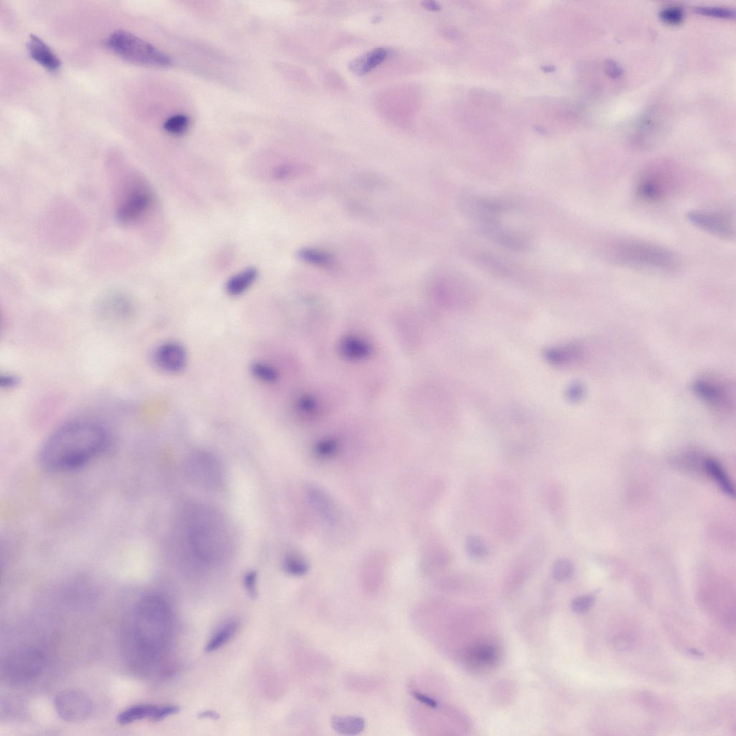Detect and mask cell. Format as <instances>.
I'll use <instances>...</instances> for the list:
<instances>
[{"label": "cell", "mask_w": 736, "mask_h": 736, "mask_svg": "<svg viewBox=\"0 0 736 736\" xmlns=\"http://www.w3.org/2000/svg\"><path fill=\"white\" fill-rule=\"evenodd\" d=\"M250 372L255 379L265 383H274L279 377L276 368L263 362L253 363Z\"/></svg>", "instance_id": "obj_27"}, {"label": "cell", "mask_w": 736, "mask_h": 736, "mask_svg": "<svg viewBox=\"0 0 736 736\" xmlns=\"http://www.w3.org/2000/svg\"><path fill=\"white\" fill-rule=\"evenodd\" d=\"M189 551L197 560L210 563L222 558L227 549V536L218 518L206 508L192 510L186 521Z\"/></svg>", "instance_id": "obj_5"}, {"label": "cell", "mask_w": 736, "mask_h": 736, "mask_svg": "<svg viewBox=\"0 0 736 736\" xmlns=\"http://www.w3.org/2000/svg\"><path fill=\"white\" fill-rule=\"evenodd\" d=\"M595 594L583 595L575 597L572 602V609L577 613H584L592 608L595 603Z\"/></svg>", "instance_id": "obj_31"}, {"label": "cell", "mask_w": 736, "mask_h": 736, "mask_svg": "<svg viewBox=\"0 0 736 736\" xmlns=\"http://www.w3.org/2000/svg\"><path fill=\"white\" fill-rule=\"evenodd\" d=\"M388 55L385 49H375L355 59L351 64V69L357 75H365L382 64Z\"/></svg>", "instance_id": "obj_19"}, {"label": "cell", "mask_w": 736, "mask_h": 736, "mask_svg": "<svg viewBox=\"0 0 736 736\" xmlns=\"http://www.w3.org/2000/svg\"><path fill=\"white\" fill-rule=\"evenodd\" d=\"M190 125L189 117L184 115H175L169 117L163 125V128L167 132L174 135H182L185 134Z\"/></svg>", "instance_id": "obj_28"}, {"label": "cell", "mask_w": 736, "mask_h": 736, "mask_svg": "<svg viewBox=\"0 0 736 736\" xmlns=\"http://www.w3.org/2000/svg\"><path fill=\"white\" fill-rule=\"evenodd\" d=\"M604 251L612 263L640 272L672 274L680 266L679 257L674 252L640 240H615L607 244Z\"/></svg>", "instance_id": "obj_3"}, {"label": "cell", "mask_w": 736, "mask_h": 736, "mask_svg": "<svg viewBox=\"0 0 736 736\" xmlns=\"http://www.w3.org/2000/svg\"><path fill=\"white\" fill-rule=\"evenodd\" d=\"M201 717H210V718H214V719H216V718L219 717L218 715L216 713H214V712H212V711H209V712H205L204 713H202Z\"/></svg>", "instance_id": "obj_40"}, {"label": "cell", "mask_w": 736, "mask_h": 736, "mask_svg": "<svg viewBox=\"0 0 736 736\" xmlns=\"http://www.w3.org/2000/svg\"><path fill=\"white\" fill-rule=\"evenodd\" d=\"M697 12L703 16L717 19H731L735 16L734 12L720 8H700Z\"/></svg>", "instance_id": "obj_34"}, {"label": "cell", "mask_w": 736, "mask_h": 736, "mask_svg": "<svg viewBox=\"0 0 736 736\" xmlns=\"http://www.w3.org/2000/svg\"><path fill=\"white\" fill-rule=\"evenodd\" d=\"M703 470L715 482L721 490L728 497H735V489L724 468L717 460L713 458H705L703 461Z\"/></svg>", "instance_id": "obj_18"}, {"label": "cell", "mask_w": 736, "mask_h": 736, "mask_svg": "<svg viewBox=\"0 0 736 736\" xmlns=\"http://www.w3.org/2000/svg\"><path fill=\"white\" fill-rule=\"evenodd\" d=\"M469 656L477 665L492 666L498 660L499 651L490 643H479L471 650Z\"/></svg>", "instance_id": "obj_24"}, {"label": "cell", "mask_w": 736, "mask_h": 736, "mask_svg": "<svg viewBox=\"0 0 736 736\" xmlns=\"http://www.w3.org/2000/svg\"><path fill=\"white\" fill-rule=\"evenodd\" d=\"M285 573L294 577H301L308 572V565L305 560L296 555L288 556L283 562Z\"/></svg>", "instance_id": "obj_29"}, {"label": "cell", "mask_w": 736, "mask_h": 736, "mask_svg": "<svg viewBox=\"0 0 736 736\" xmlns=\"http://www.w3.org/2000/svg\"><path fill=\"white\" fill-rule=\"evenodd\" d=\"M45 665L46 658L42 652L35 649H22L6 658L3 672L12 682L25 683L38 677Z\"/></svg>", "instance_id": "obj_9"}, {"label": "cell", "mask_w": 736, "mask_h": 736, "mask_svg": "<svg viewBox=\"0 0 736 736\" xmlns=\"http://www.w3.org/2000/svg\"><path fill=\"white\" fill-rule=\"evenodd\" d=\"M464 547L469 557L475 561H483L488 557L489 547L486 541L480 536H469L465 540Z\"/></svg>", "instance_id": "obj_25"}, {"label": "cell", "mask_w": 736, "mask_h": 736, "mask_svg": "<svg viewBox=\"0 0 736 736\" xmlns=\"http://www.w3.org/2000/svg\"><path fill=\"white\" fill-rule=\"evenodd\" d=\"M154 362L161 370L177 373L184 370L187 365L188 355L182 344L167 342L158 346L154 355Z\"/></svg>", "instance_id": "obj_13"}, {"label": "cell", "mask_w": 736, "mask_h": 736, "mask_svg": "<svg viewBox=\"0 0 736 736\" xmlns=\"http://www.w3.org/2000/svg\"><path fill=\"white\" fill-rule=\"evenodd\" d=\"M173 621L166 599L147 595L139 600L132 611L127 639L134 667L144 670L166 654L172 641Z\"/></svg>", "instance_id": "obj_1"}, {"label": "cell", "mask_w": 736, "mask_h": 736, "mask_svg": "<svg viewBox=\"0 0 736 736\" xmlns=\"http://www.w3.org/2000/svg\"><path fill=\"white\" fill-rule=\"evenodd\" d=\"M632 641L626 636H621L615 640V645L619 650H627L632 647Z\"/></svg>", "instance_id": "obj_37"}, {"label": "cell", "mask_w": 736, "mask_h": 736, "mask_svg": "<svg viewBox=\"0 0 736 736\" xmlns=\"http://www.w3.org/2000/svg\"><path fill=\"white\" fill-rule=\"evenodd\" d=\"M108 433L91 422H75L60 427L43 444L42 466L54 473L79 469L99 456L108 444Z\"/></svg>", "instance_id": "obj_2"}, {"label": "cell", "mask_w": 736, "mask_h": 736, "mask_svg": "<svg viewBox=\"0 0 736 736\" xmlns=\"http://www.w3.org/2000/svg\"><path fill=\"white\" fill-rule=\"evenodd\" d=\"M679 186V178L669 167L654 166L645 169L636 185V196L643 203L657 204L669 198Z\"/></svg>", "instance_id": "obj_7"}, {"label": "cell", "mask_w": 736, "mask_h": 736, "mask_svg": "<svg viewBox=\"0 0 736 736\" xmlns=\"http://www.w3.org/2000/svg\"><path fill=\"white\" fill-rule=\"evenodd\" d=\"M244 585L249 596L255 599L257 597V573L251 571L244 578Z\"/></svg>", "instance_id": "obj_35"}, {"label": "cell", "mask_w": 736, "mask_h": 736, "mask_svg": "<svg viewBox=\"0 0 736 736\" xmlns=\"http://www.w3.org/2000/svg\"><path fill=\"white\" fill-rule=\"evenodd\" d=\"M686 217L693 226L717 238L733 240L735 237L734 215L722 210H693Z\"/></svg>", "instance_id": "obj_10"}, {"label": "cell", "mask_w": 736, "mask_h": 736, "mask_svg": "<svg viewBox=\"0 0 736 736\" xmlns=\"http://www.w3.org/2000/svg\"><path fill=\"white\" fill-rule=\"evenodd\" d=\"M115 212L123 227L134 228L153 212L154 191L147 180L135 171L123 172L112 178Z\"/></svg>", "instance_id": "obj_4"}, {"label": "cell", "mask_w": 736, "mask_h": 736, "mask_svg": "<svg viewBox=\"0 0 736 736\" xmlns=\"http://www.w3.org/2000/svg\"><path fill=\"white\" fill-rule=\"evenodd\" d=\"M477 228L486 238L508 250L522 251L530 246V238L527 235L504 228L501 222Z\"/></svg>", "instance_id": "obj_14"}, {"label": "cell", "mask_w": 736, "mask_h": 736, "mask_svg": "<svg viewBox=\"0 0 736 736\" xmlns=\"http://www.w3.org/2000/svg\"><path fill=\"white\" fill-rule=\"evenodd\" d=\"M660 18L669 25H678L683 21L684 13L679 8H668L661 12Z\"/></svg>", "instance_id": "obj_32"}, {"label": "cell", "mask_w": 736, "mask_h": 736, "mask_svg": "<svg viewBox=\"0 0 736 736\" xmlns=\"http://www.w3.org/2000/svg\"><path fill=\"white\" fill-rule=\"evenodd\" d=\"M413 696L418 701L429 706V707L431 709H437L438 707V702L437 701L425 694L414 692Z\"/></svg>", "instance_id": "obj_36"}, {"label": "cell", "mask_w": 736, "mask_h": 736, "mask_svg": "<svg viewBox=\"0 0 736 736\" xmlns=\"http://www.w3.org/2000/svg\"><path fill=\"white\" fill-rule=\"evenodd\" d=\"M459 204L463 215L475 222L477 228L501 222V215L513 208L512 202L506 199L485 198L471 193H463Z\"/></svg>", "instance_id": "obj_8"}, {"label": "cell", "mask_w": 736, "mask_h": 736, "mask_svg": "<svg viewBox=\"0 0 736 736\" xmlns=\"http://www.w3.org/2000/svg\"><path fill=\"white\" fill-rule=\"evenodd\" d=\"M55 709L60 717L70 723L86 720L93 710L91 700L82 691L68 689L59 693L54 700Z\"/></svg>", "instance_id": "obj_11"}, {"label": "cell", "mask_w": 736, "mask_h": 736, "mask_svg": "<svg viewBox=\"0 0 736 736\" xmlns=\"http://www.w3.org/2000/svg\"><path fill=\"white\" fill-rule=\"evenodd\" d=\"M106 46L111 51L126 61L145 67H169L171 59L139 37L124 31L112 34L106 40Z\"/></svg>", "instance_id": "obj_6"}, {"label": "cell", "mask_w": 736, "mask_h": 736, "mask_svg": "<svg viewBox=\"0 0 736 736\" xmlns=\"http://www.w3.org/2000/svg\"><path fill=\"white\" fill-rule=\"evenodd\" d=\"M689 654L690 655H692V656H695V657H697V658H700V657H702L703 656L702 652H700V650H696V649H690L689 650Z\"/></svg>", "instance_id": "obj_39"}, {"label": "cell", "mask_w": 736, "mask_h": 736, "mask_svg": "<svg viewBox=\"0 0 736 736\" xmlns=\"http://www.w3.org/2000/svg\"><path fill=\"white\" fill-rule=\"evenodd\" d=\"M331 725L339 734L355 735L364 730L366 722L363 717L358 716H334Z\"/></svg>", "instance_id": "obj_23"}, {"label": "cell", "mask_w": 736, "mask_h": 736, "mask_svg": "<svg viewBox=\"0 0 736 736\" xmlns=\"http://www.w3.org/2000/svg\"><path fill=\"white\" fill-rule=\"evenodd\" d=\"M187 472L192 482L202 487L219 486L222 479L217 459L205 453L192 457L187 464Z\"/></svg>", "instance_id": "obj_12"}, {"label": "cell", "mask_w": 736, "mask_h": 736, "mask_svg": "<svg viewBox=\"0 0 736 736\" xmlns=\"http://www.w3.org/2000/svg\"><path fill=\"white\" fill-rule=\"evenodd\" d=\"M237 629L238 623L235 620L224 624L208 641L205 651L207 653H212L224 647L235 636Z\"/></svg>", "instance_id": "obj_22"}, {"label": "cell", "mask_w": 736, "mask_h": 736, "mask_svg": "<svg viewBox=\"0 0 736 736\" xmlns=\"http://www.w3.org/2000/svg\"><path fill=\"white\" fill-rule=\"evenodd\" d=\"M27 49L29 56L45 69L56 71L61 67L62 63L59 58L39 37L35 35L29 37Z\"/></svg>", "instance_id": "obj_15"}, {"label": "cell", "mask_w": 736, "mask_h": 736, "mask_svg": "<svg viewBox=\"0 0 736 736\" xmlns=\"http://www.w3.org/2000/svg\"><path fill=\"white\" fill-rule=\"evenodd\" d=\"M101 308L110 316L121 318L128 316L133 309L130 299L122 294H112L104 298Z\"/></svg>", "instance_id": "obj_21"}, {"label": "cell", "mask_w": 736, "mask_h": 736, "mask_svg": "<svg viewBox=\"0 0 736 736\" xmlns=\"http://www.w3.org/2000/svg\"><path fill=\"white\" fill-rule=\"evenodd\" d=\"M547 500L549 508L554 513H558L562 505V495L558 486H549L547 491Z\"/></svg>", "instance_id": "obj_33"}, {"label": "cell", "mask_w": 736, "mask_h": 736, "mask_svg": "<svg viewBox=\"0 0 736 736\" xmlns=\"http://www.w3.org/2000/svg\"><path fill=\"white\" fill-rule=\"evenodd\" d=\"M693 388L699 397L715 407L720 408L727 403L722 388L711 382L698 380L693 385Z\"/></svg>", "instance_id": "obj_20"}, {"label": "cell", "mask_w": 736, "mask_h": 736, "mask_svg": "<svg viewBox=\"0 0 736 736\" xmlns=\"http://www.w3.org/2000/svg\"><path fill=\"white\" fill-rule=\"evenodd\" d=\"M298 257L304 262L318 266L329 267L333 263L332 257L328 253L313 248L300 250L298 252Z\"/></svg>", "instance_id": "obj_26"}, {"label": "cell", "mask_w": 736, "mask_h": 736, "mask_svg": "<svg viewBox=\"0 0 736 736\" xmlns=\"http://www.w3.org/2000/svg\"><path fill=\"white\" fill-rule=\"evenodd\" d=\"M575 567L570 560L562 558L556 561L552 567L554 580L563 582L569 580L574 574Z\"/></svg>", "instance_id": "obj_30"}, {"label": "cell", "mask_w": 736, "mask_h": 736, "mask_svg": "<svg viewBox=\"0 0 736 736\" xmlns=\"http://www.w3.org/2000/svg\"><path fill=\"white\" fill-rule=\"evenodd\" d=\"M259 277L257 268L250 267L233 276L225 285V290L231 296H238L247 292Z\"/></svg>", "instance_id": "obj_17"}, {"label": "cell", "mask_w": 736, "mask_h": 736, "mask_svg": "<svg viewBox=\"0 0 736 736\" xmlns=\"http://www.w3.org/2000/svg\"><path fill=\"white\" fill-rule=\"evenodd\" d=\"M159 705L152 704H139L131 706V707L119 713L117 716V722L119 725H129L136 721L149 719L154 722H157V715Z\"/></svg>", "instance_id": "obj_16"}, {"label": "cell", "mask_w": 736, "mask_h": 736, "mask_svg": "<svg viewBox=\"0 0 736 736\" xmlns=\"http://www.w3.org/2000/svg\"><path fill=\"white\" fill-rule=\"evenodd\" d=\"M1 383L3 387L8 388L16 385L18 383V381L17 379L12 377V375L11 377V375H3L1 377V383Z\"/></svg>", "instance_id": "obj_38"}]
</instances>
